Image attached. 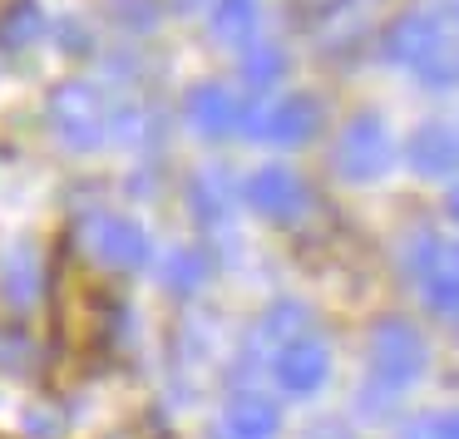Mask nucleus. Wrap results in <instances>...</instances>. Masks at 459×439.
<instances>
[{
    "label": "nucleus",
    "instance_id": "obj_2",
    "mask_svg": "<svg viewBox=\"0 0 459 439\" xmlns=\"http://www.w3.org/2000/svg\"><path fill=\"white\" fill-rule=\"evenodd\" d=\"M100 252L109 262H119V267H129V262L143 257V232L129 228V222H119V218H104V247Z\"/></svg>",
    "mask_w": 459,
    "mask_h": 439
},
{
    "label": "nucleus",
    "instance_id": "obj_1",
    "mask_svg": "<svg viewBox=\"0 0 459 439\" xmlns=\"http://www.w3.org/2000/svg\"><path fill=\"white\" fill-rule=\"evenodd\" d=\"M55 114H60L65 133H70L74 143H94V139H100V109L90 104V94H84L80 84L55 99Z\"/></svg>",
    "mask_w": 459,
    "mask_h": 439
}]
</instances>
